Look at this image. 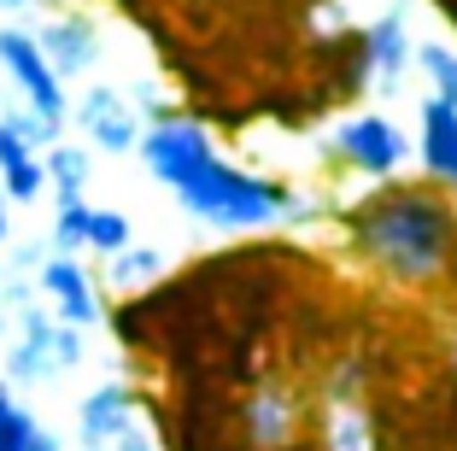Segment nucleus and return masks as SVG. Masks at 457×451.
Here are the masks:
<instances>
[{
	"label": "nucleus",
	"mask_w": 457,
	"mask_h": 451,
	"mask_svg": "<svg viewBox=\"0 0 457 451\" xmlns=\"http://www.w3.org/2000/svg\"><path fill=\"white\" fill-rule=\"evenodd\" d=\"M29 288H36V299H41V311L54 322H65V329H95L100 317H106V305H100V288H95V276H88V264L82 258H54L47 253V264L29 276Z\"/></svg>",
	"instance_id": "0eeeda50"
},
{
	"label": "nucleus",
	"mask_w": 457,
	"mask_h": 451,
	"mask_svg": "<svg viewBox=\"0 0 457 451\" xmlns=\"http://www.w3.org/2000/svg\"><path fill=\"white\" fill-rule=\"evenodd\" d=\"M323 451H376V428H370L363 405H335V411H328Z\"/></svg>",
	"instance_id": "aec40b11"
},
{
	"label": "nucleus",
	"mask_w": 457,
	"mask_h": 451,
	"mask_svg": "<svg viewBox=\"0 0 457 451\" xmlns=\"http://www.w3.org/2000/svg\"><path fill=\"white\" fill-rule=\"evenodd\" d=\"M24 13H36V0H0V18H6V24L24 18Z\"/></svg>",
	"instance_id": "a878e982"
},
{
	"label": "nucleus",
	"mask_w": 457,
	"mask_h": 451,
	"mask_svg": "<svg viewBox=\"0 0 457 451\" xmlns=\"http://www.w3.org/2000/svg\"><path fill=\"white\" fill-rule=\"evenodd\" d=\"M129 240H135L129 212H118V205H95V212H88V253H95L100 264H106V258H118Z\"/></svg>",
	"instance_id": "6ab92c4d"
},
{
	"label": "nucleus",
	"mask_w": 457,
	"mask_h": 451,
	"mask_svg": "<svg viewBox=\"0 0 457 451\" xmlns=\"http://www.w3.org/2000/svg\"><path fill=\"white\" fill-rule=\"evenodd\" d=\"M29 36H36L41 59H47V71L59 82H77L100 65V18L77 13V6L71 13H47L41 24H29Z\"/></svg>",
	"instance_id": "6e6552de"
},
{
	"label": "nucleus",
	"mask_w": 457,
	"mask_h": 451,
	"mask_svg": "<svg viewBox=\"0 0 457 451\" xmlns=\"http://www.w3.org/2000/svg\"><path fill=\"white\" fill-rule=\"evenodd\" d=\"M246 439H253L258 451H282L287 439H294V422H299V405L282 393V387H258L253 398H246Z\"/></svg>",
	"instance_id": "ddd939ff"
},
{
	"label": "nucleus",
	"mask_w": 457,
	"mask_h": 451,
	"mask_svg": "<svg viewBox=\"0 0 457 451\" xmlns=\"http://www.w3.org/2000/svg\"><path fill=\"white\" fill-rule=\"evenodd\" d=\"M422 159V176L445 194H457V112L440 106V100H422L417 106V146Z\"/></svg>",
	"instance_id": "f8f14e48"
},
{
	"label": "nucleus",
	"mask_w": 457,
	"mask_h": 451,
	"mask_svg": "<svg viewBox=\"0 0 457 451\" xmlns=\"http://www.w3.org/2000/svg\"><path fill=\"white\" fill-rule=\"evenodd\" d=\"M112 451H159V439H153L147 428L135 422V428H129V434H123V439H118V446H112Z\"/></svg>",
	"instance_id": "b1692460"
},
{
	"label": "nucleus",
	"mask_w": 457,
	"mask_h": 451,
	"mask_svg": "<svg viewBox=\"0 0 457 451\" xmlns=\"http://www.w3.org/2000/svg\"><path fill=\"white\" fill-rule=\"evenodd\" d=\"M12 246V205H6V194H0V253Z\"/></svg>",
	"instance_id": "393cba45"
},
{
	"label": "nucleus",
	"mask_w": 457,
	"mask_h": 451,
	"mask_svg": "<svg viewBox=\"0 0 457 451\" xmlns=\"http://www.w3.org/2000/svg\"><path fill=\"white\" fill-rule=\"evenodd\" d=\"M135 422H141V398L123 381H100L95 393L77 398V446L82 451H112Z\"/></svg>",
	"instance_id": "9d476101"
},
{
	"label": "nucleus",
	"mask_w": 457,
	"mask_h": 451,
	"mask_svg": "<svg viewBox=\"0 0 457 451\" xmlns=\"http://www.w3.org/2000/svg\"><path fill=\"white\" fill-rule=\"evenodd\" d=\"M0 123H6L29 153H47L54 141H65V123H47V118H36V112H24V106H0Z\"/></svg>",
	"instance_id": "412c9836"
},
{
	"label": "nucleus",
	"mask_w": 457,
	"mask_h": 451,
	"mask_svg": "<svg viewBox=\"0 0 457 451\" xmlns=\"http://www.w3.org/2000/svg\"><path fill=\"white\" fill-rule=\"evenodd\" d=\"M41 176L54 188V199H88V182H95V153L77 141H54L41 153Z\"/></svg>",
	"instance_id": "dca6fc26"
},
{
	"label": "nucleus",
	"mask_w": 457,
	"mask_h": 451,
	"mask_svg": "<svg viewBox=\"0 0 457 451\" xmlns=\"http://www.w3.org/2000/svg\"><path fill=\"white\" fill-rule=\"evenodd\" d=\"M82 129V141H88V153H135L141 146V129H147V112L135 106V94L112 88V82H95V88L82 94L77 106H71V118Z\"/></svg>",
	"instance_id": "423d86ee"
},
{
	"label": "nucleus",
	"mask_w": 457,
	"mask_h": 451,
	"mask_svg": "<svg viewBox=\"0 0 457 451\" xmlns=\"http://www.w3.org/2000/svg\"><path fill=\"white\" fill-rule=\"evenodd\" d=\"M135 153H141V164H147L153 182L176 194V188H188L194 176H200L205 164L223 153V146L212 141V129H205L200 118H182V112H159V118L141 129V146H135Z\"/></svg>",
	"instance_id": "7ed1b4c3"
},
{
	"label": "nucleus",
	"mask_w": 457,
	"mask_h": 451,
	"mask_svg": "<svg viewBox=\"0 0 457 451\" xmlns=\"http://www.w3.org/2000/svg\"><path fill=\"white\" fill-rule=\"evenodd\" d=\"M0 194H6V205H36V199L47 194L41 153H29L6 123H0Z\"/></svg>",
	"instance_id": "4468645a"
},
{
	"label": "nucleus",
	"mask_w": 457,
	"mask_h": 451,
	"mask_svg": "<svg viewBox=\"0 0 457 451\" xmlns=\"http://www.w3.org/2000/svg\"><path fill=\"white\" fill-rule=\"evenodd\" d=\"M36 434H41V422H36V411H24V405L0 416V451H29Z\"/></svg>",
	"instance_id": "4be33fe9"
},
{
	"label": "nucleus",
	"mask_w": 457,
	"mask_h": 451,
	"mask_svg": "<svg viewBox=\"0 0 457 451\" xmlns=\"http://www.w3.org/2000/svg\"><path fill=\"white\" fill-rule=\"evenodd\" d=\"M36 13H71V0H36Z\"/></svg>",
	"instance_id": "c85d7f7f"
},
{
	"label": "nucleus",
	"mask_w": 457,
	"mask_h": 451,
	"mask_svg": "<svg viewBox=\"0 0 457 451\" xmlns=\"http://www.w3.org/2000/svg\"><path fill=\"white\" fill-rule=\"evenodd\" d=\"M417 71L428 77V100H440V106L457 112V47H445V41H422V47H417Z\"/></svg>",
	"instance_id": "a211bd4d"
},
{
	"label": "nucleus",
	"mask_w": 457,
	"mask_h": 451,
	"mask_svg": "<svg viewBox=\"0 0 457 451\" xmlns=\"http://www.w3.org/2000/svg\"><path fill=\"white\" fill-rule=\"evenodd\" d=\"M6 411H18V393H12L6 381H0V416H6Z\"/></svg>",
	"instance_id": "cd10ccee"
},
{
	"label": "nucleus",
	"mask_w": 457,
	"mask_h": 451,
	"mask_svg": "<svg viewBox=\"0 0 457 451\" xmlns=\"http://www.w3.org/2000/svg\"><path fill=\"white\" fill-rule=\"evenodd\" d=\"M29 451H59V434H54V428H41V434H36V446H29Z\"/></svg>",
	"instance_id": "bb28decb"
},
{
	"label": "nucleus",
	"mask_w": 457,
	"mask_h": 451,
	"mask_svg": "<svg viewBox=\"0 0 457 451\" xmlns=\"http://www.w3.org/2000/svg\"><path fill=\"white\" fill-rule=\"evenodd\" d=\"M54 329L59 322L41 311V299H29L24 311H18L12 322V346H6V370H0V381L6 387H36V381H54L59 370V352H54Z\"/></svg>",
	"instance_id": "1a4fd4ad"
},
{
	"label": "nucleus",
	"mask_w": 457,
	"mask_h": 451,
	"mask_svg": "<svg viewBox=\"0 0 457 451\" xmlns=\"http://www.w3.org/2000/svg\"><path fill=\"white\" fill-rule=\"evenodd\" d=\"M346 240L393 288H434L457 270V205L434 182H393L346 212Z\"/></svg>",
	"instance_id": "f257e3e1"
},
{
	"label": "nucleus",
	"mask_w": 457,
	"mask_h": 451,
	"mask_svg": "<svg viewBox=\"0 0 457 451\" xmlns=\"http://www.w3.org/2000/svg\"><path fill=\"white\" fill-rule=\"evenodd\" d=\"M0 71H6L12 88L24 94V112H36V118H47V123L71 118V94H65V82L47 71L29 24H0Z\"/></svg>",
	"instance_id": "39448f33"
},
{
	"label": "nucleus",
	"mask_w": 457,
	"mask_h": 451,
	"mask_svg": "<svg viewBox=\"0 0 457 451\" xmlns=\"http://www.w3.org/2000/svg\"><path fill=\"white\" fill-rule=\"evenodd\" d=\"M363 65H370V82H376L381 94H399L404 77L417 71V47H411V29H404V13L393 6V13H381L376 24L363 29Z\"/></svg>",
	"instance_id": "9b49d317"
},
{
	"label": "nucleus",
	"mask_w": 457,
	"mask_h": 451,
	"mask_svg": "<svg viewBox=\"0 0 457 451\" xmlns=\"http://www.w3.org/2000/svg\"><path fill=\"white\" fill-rule=\"evenodd\" d=\"M328 153H335L346 171L370 176V182H393V176L404 171V159H411V135H404L387 112L363 106V112H346V118L335 123Z\"/></svg>",
	"instance_id": "20e7f679"
},
{
	"label": "nucleus",
	"mask_w": 457,
	"mask_h": 451,
	"mask_svg": "<svg viewBox=\"0 0 457 451\" xmlns=\"http://www.w3.org/2000/svg\"><path fill=\"white\" fill-rule=\"evenodd\" d=\"M164 270H170V253H164V246L129 240L118 258H106V288L112 293H147L153 281H164Z\"/></svg>",
	"instance_id": "2eb2a0df"
},
{
	"label": "nucleus",
	"mask_w": 457,
	"mask_h": 451,
	"mask_svg": "<svg viewBox=\"0 0 457 451\" xmlns=\"http://www.w3.org/2000/svg\"><path fill=\"white\" fill-rule=\"evenodd\" d=\"M88 199H54V223H47V253L54 258H82L88 253Z\"/></svg>",
	"instance_id": "f3484780"
},
{
	"label": "nucleus",
	"mask_w": 457,
	"mask_h": 451,
	"mask_svg": "<svg viewBox=\"0 0 457 451\" xmlns=\"http://www.w3.org/2000/svg\"><path fill=\"white\" fill-rule=\"evenodd\" d=\"M176 205L205 229H223V235H264V229H282L311 217V199L299 188L276 182V176L241 171L235 159L217 153L188 188H176Z\"/></svg>",
	"instance_id": "f03ea898"
},
{
	"label": "nucleus",
	"mask_w": 457,
	"mask_h": 451,
	"mask_svg": "<svg viewBox=\"0 0 457 451\" xmlns=\"http://www.w3.org/2000/svg\"><path fill=\"white\" fill-rule=\"evenodd\" d=\"M54 352H59V370H77V363L88 358V346H82V334H77V329H65V322L54 329Z\"/></svg>",
	"instance_id": "5701e85b"
}]
</instances>
